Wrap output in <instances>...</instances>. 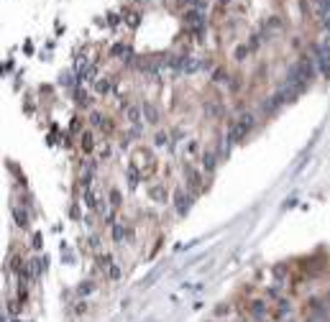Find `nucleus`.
<instances>
[{
	"label": "nucleus",
	"instance_id": "obj_1",
	"mask_svg": "<svg viewBox=\"0 0 330 322\" xmlns=\"http://www.w3.org/2000/svg\"><path fill=\"white\" fill-rule=\"evenodd\" d=\"M312 57H315V66L325 80H330V41L325 43H312Z\"/></svg>",
	"mask_w": 330,
	"mask_h": 322
},
{
	"label": "nucleus",
	"instance_id": "obj_2",
	"mask_svg": "<svg viewBox=\"0 0 330 322\" xmlns=\"http://www.w3.org/2000/svg\"><path fill=\"white\" fill-rule=\"evenodd\" d=\"M246 315L251 322H266L271 317V307L264 302V299H251L246 304Z\"/></svg>",
	"mask_w": 330,
	"mask_h": 322
},
{
	"label": "nucleus",
	"instance_id": "obj_3",
	"mask_svg": "<svg viewBox=\"0 0 330 322\" xmlns=\"http://www.w3.org/2000/svg\"><path fill=\"white\" fill-rule=\"evenodd\" d=\"M90 123H93V128H97L102 136H110V133H113V123H110V120L102 115V113H97V110H93V113H90Z\"/></svg>",
	"mask_w": 330,
	"mask_h": 322
},
{
	"label": "nucleus",
	"instance_id": "obj_4",
	"mask_svg": "<svg viewBox=\"0 0 330 322\" xmlns=\"http://www.w3.org/2000/svg\"><path fill=\"white\" fill-rule=\"evenodd\" d=\"M189 205H192V194L185 192V190H177L174 192V210H177V215H187Z\"/></svg>",
	"mask_w": 330,
	"mask_h": 322
},
{
	"label": "nucleus",
	"instance_id": "obj_5",
	"mask_svg": "<svg viewBox=\"0 0 330 322\" xmlns=\"http://www.w3.org/2000/svg\"><path fill=\"white\" fill-rule=\"evenodd\" d=\"M100 269L105 271L108 279H118V276H120V271H118L116 261H113V256H100Z\"/></svg>",
	"mask_w": 330,
	"mask_h": 322
},
{
	"label": "nucleus",
	"instance_id": "obj_6",
	"mask_svg": "<svg viewBox=\"0 0 330 322\" xmlns=\"http://www.w3.org/2000/svg\"><path fill=\"white\" fill-rule=\"evenodd\" d=\"M79 146H82V153H93L95 151V133L85 130L82 136H79Z\"/></svg>",
	"mask_w": 330,
	"mask_h": 322
},
{
	"label": "nucleus",
	"instance_id": "obj_7",
	"mask_svg": "<svg viewBox=\"0 0 330 322\" xmlns=\"http://www.w3.org/2000/svg\"><path fill=\"white\" fill-rule=\"evenodd\" d=\"M215 166H218V153H215V151H205L202 153V169L210 174Z\"/></svg>",
	"mask_w": 330,
	"mask_h": 322
},
{
	"label": "nucleus",
	"instance_id": "obj_8",
	"mask_svg": "<svg viewBox=\"0 0 330 322\" xmlns=\"http://www.w3.org/2000/svg\"><path fill=\"white\" fill-rule=\"evenodd\" d=\"M141 110H143V107H139V105H126V118H128V123L141 126Z\"/></svg>",
	"mask_w": 330,
	"mask_h": 322
},
{
	"label": "nucleus",
	"instance_id": "obj_9",
	"mask_svg": "<svg viewBox=\"0 0 330 322\" xmlns=\"http://www.w3.org/2000/svg\"><path fill=\"white\" fill-rule=\"evenodd\" d=\"M110 236H113V240H116V243H123V238L128 236V228L123 225V223H113L110 225Z\"/></svg>",
	"mask_w": 330,
	"mask_h": 322
},
{
	"label": "nucleus",
	"instance_id": "obj_10",
	"mask_svg": "<svg viewBox=\"0 0 330 322\" xmlns=\"http://www.w3.org/2000/svg\"><path fill=\"white\" fill-rule=\"evenodd\" d=\"M143 118H146V123H159V110L151 105V103H143Z\"/></svg>",
	"mask_w": 330,
	"mask_h": 322
},
{
	"label": "nucleus",
	"instance_id": "obj_11",
	"mask_svg": "<svg viewBox=\"0 0 330 322\" xmlns=\"http://www.w3.org/2000/svg\"><path fill=\"white\" fill-rule=\"evenodd\" d=\"M271 274H274V281H282L284 284V279L289 276V266L287 263H277L274 269H271Z\"/></svg>",
	"mask_w": 330,
	"mask_h": 322
},
{
	"label": "nucleus",
	"instance_id": "obj_12",
	"mask_svg": "<svg viewBox=\"0 0 330 322\" xmlns=\"http://www.w3.org/2000/svg\"><path fill=\"white\" fill-rule=\"evenodd\" d=\"M149 194H151V199H156V202H166V187L164 184H156V187H151L149 190Z\"/></svg>",
	"mask_w": 330,
	"mask_h": 322
},
{
	"label": "nucleus",
	"instance_id": "obj_13",
	"mask_svg": "<svg viewBox=\"0 0 330 322\" xmlns=\"http://www.w3.org/2000/svg\"><path fill=\"white\" fill-rule=\"evenodd\" d=\"M185 179H187V187H200V172L187 166L185 169Z\"/></svg>",
	"mask_w": 330,
	"mask_h": 322
},
{
	"label": "nucleus",
	"instance_id": "obj_14",
	"mask_svg": "<svg viewBox=\"0 0 330 322\" xmlns=\"http://www.w3.org/2000/svg\"><path fill=\"white\" fill-rule=\"evenodd\" d=\"M315 3H317V16L323 21L330 18V0H315Z\"/></svg>",
	"mask_w": 330,
	"mask_h": 322
},
{
	"label": "nucleus",
	"instance_id": "obj_15",
	"mask_svg": "<svg viewBox=\"0 0 330 322\" xmlns=\"http://www.w3.org/2000/svg\"><path fill=\"white\" fill-rule=\"evenodd\" d=\"M110 87H113L110 80H97V82H95V92H97V95H108Z\"/></svg>",
	"mask_w": 330,
	"mask_h": 322
},
{
	"label": "nucleus",
	"instance_id": "obj_16",
	"mask_svg": "<svg viewBox=\"0 0 330 322\" xmlns=\"http://www.w3.org/2000/svg\"><path fill=\"white\" fill-rule=\"evenodd\" d=\"M10 213H13V217H16V223H18V225H28V215H26L21 207H13Z\"/></svg>",
	"mask_w": 330,
	"mask_h": 322
},
{
	"label": "nucleus",
	"instance_id": "obj_17",
	"mask_svg": "<svg viewBox=\"0 0 330 322\" xmlns=\"http://www.w3.org/2000/svg\"><path fill=\"white\" fill-rule=\"evenodd\" d=\"M108 202H110L113 210L120 207V192H118V190H110V192H108Z\"/></svg>",
	"mask_w": 330,
	"mask_h": 322
},
{
	"label": "nucleus",
	"instance_id": "obj_18",
	"mask_svg": "<svg viewBox=\"0 0 330 322\" xmlns=\"http://www.w3.org/2000/svg\"><path fill=\"white\" fill-rule=\"evenodd\" d=\"M126 176H128V184H131V187H136V184H139V176H141V174H139V166H131Z\"/></svg>",
	"mask_w": 330,
	"mask_h": 322
},
{
	"label": "nucleus",
	"instance_id": "obj_19",
	"mask_svg": "<svg viewBox=\"0 0 330 322\" xmlns=\"http://www.w3.org/2000/svg\"><path fill=\"white\" fill-rule=\"evenodd\" d=\"M248 51H251V46H236V62H246V57H248Z\"/></svg>",
	"mask_w": 330,
	"mask_h": 322
},
{
	"label": "nucleus",
	"instance_id": "obj_20",
	"mask_svg": "<svg viewBox=\"0 0 330 322\" xmlns=\"http://www.w3.org/2000/svg\"><path fill=\"white\" fill-rule=\"evenodd\" d=\"M225 80H231V77L225 74V69H220V66H218V69L212 72V82H218V85H220V82H225Z\"/></svg>",
	"mask_w": 330,
	"mask_h": 322
},
{
	"label": "nucleus",
	"instance_id": "obj_21",
	"mask_svg": "<svg viewBox=\"0 0 330 322\" xmlns=\"http://www.w3.org/2000/svg\"><path fill=\"white\" fill-rule=\"evenodd\" d=\"M74 80H79V77L72 74V72H70V74H62V85H64V87H74V85H77Z\"/></svg>",
	"mask_w": 330,
	"mask_h": 322
},
{
	"label": "nucleus",
	"instance_id": "obj_22",
	"mask_svg": "<svg viewBox=\"0 0 330 322\" xmlns=\"http://www.w3.org/2000/svg\"><path fill=\"white\" fill-rule=\"evenodd\" d=\"M205 113H208V115H220L223 110H220L218 103H208V105H205Z\"/></svg>",
	"mask_w": 330,
	"mask_h": 322
},
{
	"label": "nucleus",
	"instance_id": "obj_23",
	"mask_svg": "<svg viewBox=\"0 0 330 322\" xmlns=\"http://www.w3.org/2000/svg\"><path fill=\"white\" fill-rule=\"evenodd\" d=\"M187 153H189V156H197V153H200L197 141H189V143H187Z\"/></svg>",
	"mask_w": 330,
	"mask_h": 322
},
{
	"label": "nucleus",
	"instance_id": "obj_24",
	"mask_svg": "<svg viewBox=\"0 0 330 322\" xmlns=\"http://www.w3.org/2000/svg\"><path fill=\"white\" fill-rule=\"evenodd\" d=\"M154 146H166V133H156V136H154Z\"/></svg>",
	"mask_w": 330,
	"mask_h": 322
},
{
	"label": "nucleus",
	"instance_id": "obj_25",
	"mask_svg": "<svg viewBox=\"0 0 330 322\" xmlns=\"http://www.w3.org/2000/svg\"><path fill=\"white\" fill-rule=\"evenodd\" d=\"M77 103H79V105H82V107L87 105V92L82 90V87H79V90H77Z\"/></svg>",
	"mask_w": 330,
	"mask_h": 322
},
{
	"label": "nucleus",
	"instance_id": "obj_26",
	"mask_svg": "<svg viewBox=\"0 0 330 322\" xmlns=\"http://www.w3.org/2000/svg\"><path fill=\"white\" fill-rule=\"evenodd\" d=\"M238 80H241V77H231V80H228V87H231L233 92L238 90V87H241V82H238Z\"/></svg>",
	"mask_w": 330,
	"mask_h": 322
},
{
	"label": "nucleus",
	"instance_id": "obj_27",
	"mask_svg": "<svg viewBox=\"0 0 330 322\" xmlns=\"http://www.w3.org/2000/svg\"><path fill=\"white\" fill-rule=\"evenodd\" d=\"M87 243H90V248H93V251H100V238H97V236H93Z\"/></svg>",
	"mask_w": 330,
	"mask_h": 322
},
{
	"label": "nucleus",
	"instance_id": "obj_28",
	"mask_svg": "<svg viewBox=\"0 0 330 322\" xmlns=\"http://www.w3.org/2000/svg\"><path fill=\"white\" fill-rule=\"evenodd\" d=\"M259 43H261V41H259V36H251V39H248V46H251V51H256V49H259Z\"/></svg>",
	"mask_w": 330,
	"mask_h": 322
},
{
	"label": "nucleus",
	"instance_id": "obj_29",
	"mask_svg": "<svg viewBox=\"0 0 330 322\" xmlns=\"http://www.w3.org/2000/svg\"><path fill=\"white\" fill-rule=\"evenodd\" d=\"M126 21H128L131 26H139V13H128V18H126Z\"/></svg>",
	"mask_w": 330,
	"mask_h": 322
},
{
	"label": "nucleus",
	"instance_id": "obj_30",
	"mask_svg": "<svg viewBox=\"0 0 330 322\" xmlns=\"http://www.w3.org/2000/svg\"><path fill=\"white\" fill-rule=\"evenodd\" d=\"M108 23H110V26H116V23H118V16H116V13H110V16H108Z\"/></svg>",
	"mask_w": 330,
	"mask_h": 322
},
{
	"label": "nucleus",
	"instance_id": "obj_31",
	"mask_svg": "<svg viewBox=\"0 0 330 322\" xmlns=\"http://www.w3.org/2000/svg\"><path fill=\"white\" fill-rule=\"evenodd\" d=\"M323 26H325V31L330 33V18H325V21H323Z\"/></svg>",
	"mask_w": 330,
	"mask_h": 322
}]
</instances>
